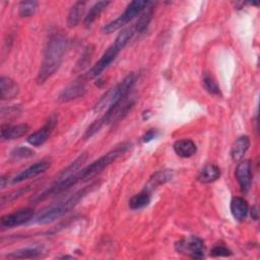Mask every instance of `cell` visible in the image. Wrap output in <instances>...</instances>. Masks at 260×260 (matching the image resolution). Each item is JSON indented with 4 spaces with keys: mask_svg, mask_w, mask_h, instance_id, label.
<instances>
[{
    "mask_svg": "<svg viewBox=\"0 0 260 260\" xmlns=\"http://www.w3.org/2000/svg\"><path fill=\"white\" fill-rule=\"evenodd\" d=\"M130 147H131L130 142H123V143L117 145L115 148L108 151L107 153H105L103 156L95 159L94 161L90 162L88 166L82 168L81 170L74 172L72 175H70L64 179L58 180L56 183H54L52 186H50L48 189H46L39 195L31 197L30 201L34 203H38V202L43 201L53 195H57V194H60L66 190H68L72 186H75L76 184L86 180L87 178L93 177L94 175H96L98 173L103 171L105 168L110 166L112 162H114L118 157L123 155Z\"/></svg>",
    "mask_w": 260,
    "mask_h": 260,
    "instance_id": "6da1fadb",
    "label": "cell"
},
{
    "mask_svg": "<svg viewBox=\"0 0 260 260\" xmlns=\"http://www.w3.org/2000/svg\"><path fill=\"white\" fill-rule=\"evenodd\" d=\"M68 40L62 32H52L46 43L43 61L38 73L37 81L39 84L46 82L53 76L62 64Z\"/></svg>",
    "mask_w": 260,
    "mask_h": 260,
    "instance_id": "7a4b0ae2",
    "label": "cell"
},
{
    "mask_svg": "<svg viewBox=\"0 0 260 260\" xmlns=\"http://www.w3.org/2000/svg\"><path fill=\"white\" fill-rule=\"evenodd\" d=\"M96 186H98L96 183L90 184L89 186H86V187L76 191L73 195L69 196L65 200L60 201L57 204H53V205L46 207L41 212H39V214L36 216V218L31 222L44 224V223H49L55 219L60 218L61 216H63L67 212H69L71 209H73L78 204V202L82 198H84L88 193H90Z\"/></svg>",
    "mask_w": 260,
    "mask_h": 260,
    "instance_id": "3957f363",
    "label": "cell"
},
{
    "mask_svg": "<svg viewBox=\"0 0 260 260\" xmlns=\"http://www.w3.org/2000/svg\"><path fill=\"white\" fill-rule=\"evenodd\" d=\"M136 80H137V74L135 72L129 73L127 76L124 77L122 81H120L118 84H116L115 86H113L112 88H110L108 91L105 92V94L94 105L93 111L101 112L105 109L108 110L110 107L126 99L131 88L135 84Z\"/></svg>",
    "mask_w": 260,
    "mask_h": 260,
    "instance_id": "277c9868",
    "label": "cell"
},
{
    "mask_svg": "<svg viewBox=\"0 0 260 260\" xmlns=\"http://www.w3.org/2000/svg\"><path fill=\"white\" fill-rule=\"evenodd\" d=\"M130 40L131 39L129 34L125 30H121V32H119V35L117 36L115 42L107 49V51L102 55L100 60L89 69L84 78L91 79L98 77L106 68L109 67V65L112 64L120 51L130 42Z\"/></svg>",
    "mask_w": 260,
    "mask_h": 260,
    "instance_id": "5b68a950",
    "label": "cell"
},
{
    "mask_svg": "<svg viewBox=\"0 0 260 260\" xmlns=\"http://www.w3.org/2000/svg\"><path fill=\"white\" fill-rule=\"evenodd\" d=\"M148 4H149V2L145 1V0H136V1L130 2L127 5L124 12L119 15V17H117L116 19H114L104 25V27L102 29L103 32L111 34V32H114V31L120 29L122 26H124L125 24L130 22L137 15L141 14L144 11V9L148 6Z\"/></svg>",
    "mask_w": 260,
    "mask_h": 260,
    "instance_id": "8992f818",
    "label": "cell"
},
{
    "mask_svg": "<svg viewBox=\"0 0 260 260\" xmlns=\"http://www.w3.org/2000/svg\"><path fill=\"white\" fill-rule=\"evenodd\" d=\"M175 248L178 253L187 255L193 259H202L204 257V242L195 236L178 241L175 244Z\"/></svg>",
    "mask_w": 260,
    "mask_h": 260,
    "instance_id": "52a82bcc",
    "label": "cell"
},
{
    "mask_svg": "<svg viewBox=\"0 0 260 260\" xmlns=\"http://www.w3.org/2000/svg\"><path fill=\"white\" fill-rule=\"evenodd\" d=\"M35 211L32 208H22L18 209L12 213L5 214L1 217L0 222L3 228H14L21 224H24L30 221L34 217Z\"/></svg>",
    "mask_w": 260,
    "mask_h": 260,
    "instance_id": "ba28073f",
    "label": "cell"
},
{
    "mask_svg": "<svg viewBox=\"0 0 260 260\" xmlns=\"http://www.w3.org/2000/svg\"><path fill=\"white\" fill-rule=\"evenodd\" d=\"M57 122H58V116L57 115L51 116L41 129L34 132L27 137L26 139L27 142L32 146H42L50 137L51 133L53 132V130L57 125Z\"/></svg>",
    "mask_w": 260,
    "mask_h": 260,
    "instance_id": "9c48e42d",
    "label": "cell"
},
{
    "mask_svg": "<svg viewBox=\"0 0 260 260\" xmlns=\"http://www.w3.org/2000/svg\"><path fill=\"white\" fill-rule=\"evenodd\" d=\"M50 167H51V159L43 158V159L37 161L36 164L29 166L28 168L24 169L20 173H18L12 179V183H20V182H23L25 180L35 178L38 175H40V174L44 173L45 171H47Z\"/></svg>",
    "mask_w": 260,
    "mask_h": 260,
    "instance_id": "30bf717a",
    "label": "cell"
},
{
    "mask_svg": "<svg viewBox=\"0 0 260 260\" xmlns=\"http://www.w3.org/2000/svg\"><path fill=\"white\" fill-rule=\"evenodd\" d=\"M86 92V85L84 78L76 79L74 82L65 87L59 94L58 101L61 103H67L78 98H81Z\"/></svg>",
    "mask_w": 260,
    "mask_h": 260,
    "instance_id": "8fae6325",
    "label": "cell"
},
{
    "mask_svg": "<svg viewBox=\"0 0 260 260\" xmlns=\"http://www.w3.org/2000/svg\"><path fill=\"white\" fill-rule=\"evenodd\" d=\"M236 178L243 192H247L252 182V167L249 159H244L236 168Z\"/></svg>",
    "mask_w": 260,
    "mask_h": 260,
    "instance_id": "7c38bea8",
    "label": "cell"
},
{
    "mask_svg": "<svg viewBox=\"0 0 260 260\" xmlns=\"http://www.w3.org/2000/svg\"><path fill=\"white\" fill-rule=\"evenodd\" d=\"M19 93L18 84L7 76L0 78V99L2 101H9L15 99Z\"/></svg>",
    "mask_w": 260,
    "mask_h": 260,
    "instance_id": "4fadbf2b",
    "label": "cell"
},
{
    "mask_svg": "<svg viewBox=\"0 0 260 260\" xmlns=\"http://www.w3.org/2000/svg\"><path fill=\"white\" fill-rule=\"evenodd\" d=\"M29 130L27 124H3L1 126V138L3 140H14L25 135Z\"/></svg>",
    "mask_w": 260,
    "mask_h": 260,
    "instance_id": "5bb4252c",
    "label": "cell"
},
{
    "mask_svg": "<svg viewBox=\"0 0 260 260\" xmlns=\"http://www.w3.org/2000/svg\"><path fill=\"white\" fill-rule=\"evenodd\" d=\"M248 210H249V206L247 201L244 198L239 196L232 198L231 212L235 219H237L238 221H243L248 214Z\"/></svg>",
    "mask_w": 260,
    "mask_h": 260,
    "instance_id": "9a60e30c",
    "label": "cell"
},
{
    "mask_svg": "<svg viewBox=\"0 0 260 260\" xmlns=\"http://www.w3.org/2000/svg\"><path fill=\"white\" fill-rule=\"evenodd\" d=\"M174 151L181 157H190L197 151V146L191 139L177 140L173 145Z\"/></svg>",
    "mask_w": 260,
    "mask_h": 260,
    "instance_id": "2e32d148",
    "label": "cell"
},
{
    "mask_svg": "<svg viewBox=\"0 0 260 260\" xmlns=\"http://www.w3.org/2000/svg\"><path fill=\"white\" fill-rule=\"evenodd\" d=\"M250 147V138L247 135L240 136L234 142L231 149V156L235 161L241 160Z\"/></svg>",
    "mask_w": 260,
    "mask_h": 260,
    "instance_id": "e0dca14e",
    "label": "cell"
},
{
    "mask_svg": "<svg viewBox=\"0 0 260 260\" xmlns=\"http://www.w3.org/2000/svg\"><path fill=\"white\" fill-rule=\"evenodd\" d=\"M220 177V170L213 164H208L202 168L198 175V181L202 184H209Z\"/></svg>",
    "mask_w": 260,
    "mask_h": 260,
    "instance_id": "ac0fdd59",
    "label": "cell"
},
{
    "mask_svg": "<svg viewBox=\"0 0 260 260\" xmlns=\"http://www.w3.org/2000/svg\"><path fill=\"white\" fill-rule=\"evenodd\" d=\"M151 200V195H150V191L148 189H144L141 192L135 194L134 196H132L129 200V207L133 210H137V209H141L144 208L145 206H147L150 203Z\"/></svg>",
    "mask_w": 260,
    "mask_h": 260,
    "instance_id": "d6986e66",
    "label": "cell"
},
{
    "mask_svg": "<svg viewBox=\"0 0 260 260\" xmlns=\"http://www.w3.org/2000/svg\"><path fill=\"white\" fill-rule=\"evenodd\" d=\"M109 4H110L109 1H99L94 3L84 17V21H83L84 25L86 27L90 26L96 20V18H99L101 13L109 6Z\"/></svg>",
    "mask_w": 260,
    "mask_h": 260,
    "instance_id": "ffe728a7",
    "label": "cell"
},
{
    "mask_svg": "<svg viewBox=\"0 0 260 260\" xmlns=\"http://www.w3.org/2000/svg\"><path fill=\"white\" fill-rule=\"evenodd\" d=\"M84 7H85V2H81V1L76 2L71 7L67 16V24L69 27H74L79 23L81 16L84 12Z\"/></svg>",
    "mask_w": 260,
    "mask_h": 260,
    "instance_id": "44dd1931",
    "label": "cell"
},
{
    "mask_svg": "<svg viewBox=\"0 0 260 260\" xmlns=\"http://www.w3.org/2000/svg\"><path fill=\"white\" fill-rule=\"evenodd\" d=\"M174 174L172 171L170 170H164V171H158L155 174H153V176L150 178L148 185L146 187V189H148L149 191H151L153 188H155L156 186H159L161 184H165L169 181L172 180Z\"/></svg>",
    "mask_w": 260,
    "mask_h": 260,
    "instance_id": "7402d4cb",
    "label": "cell"
},
{
    "mask_svg": "<svg viewBox=\"0 0 260 260\" xmlns=\"http://www.w3.org/2000/svg\"><path fill=\"white\" fill-rule=\"evenodd\" d=\"M42 254V251L39 248L30 247V248H22L18 249L16 251L10 252L6 255L7 258L11 259H31L37 258Z\"/></svg>",
    "mask_w": 260,
    "mask_h": 260,
    "instance_id": "603a6c76",
    "label": "cell"
},
{
    "mask_svg": "<svg viewBox=\"0 0 260 260\" xmlns=\"http://www.w3.org/2000/svg\"><path fill=\"white\" fill-rule=\"evenodd\" d=\"M93 51H94V47L93 45H88L84 51L82 52L79 60L77 61L76 65H75V68H74V71L75 72H79L81 70H83L85 67H87V65L90 63V60H91V56L93 54Z\"/></svg>",
    "mask_w": 260,
    "mask_h": 260,
    "instance_id": "cb8c5ba5",
    "label": "cell"
},
{
    "mask_svg": "<svg viewBox=\"0 0 260 260\" xmlns=\"http://www.w3.org/2000/svg\"><path fill=\"white\" fill-rule=\"evenodd\" d=\"M202 84L204 88L213 95H220V88L216 80L209 73H204L202 77Z\"/></svg>",
    "mask_w": 260,
    "mask_h": 260,
    "instance_id": "d4e9b609",
    "label": "cell"
},
{
    "mask_svg": "<svg viewBox=\"0 0 260 260\" xmlns=\"http://www.w3.org/2000/svg\"><path fill=\"white\" fill-rule=\"evenodd\" d=\"M39 6L37 1H22L18 6V12L21 17H29L35 14Z\"/></svg>",
    "mask_w": 260,
    "mask_h": 260,
    "instance_id": "484cf974",
    "label": "cell"
},
{
    "mask_svg": "<svg viewBox=\"0 0 260 260\" xmlns=\"http://www.w3.org/2000/svg\"><path fill=\"white\" fill-rule=\"evenodd\" d=\"M10 155L13 159H23V158H29L34 156L35 151L25 146H17L12 149Z\"/></svg>",
    "mask_w": 260,
    "mask_h": 260,
    "instance_id": "4316f807",
    "label": "cell"
},
{
    "mask_svg": "<svg viewBox=\"0 0 260 260\" xmlns=\"http://www.w3.org/2000/svg\"><path fill=\"white\" fill-rule=\"evenodd\" d=\"M232 254V251L223 244H217L213 246V248L210 251V255L213 257H228L231 256Z\"/></svg>",
    "mask_w": 260,
    "mask_h": 260,
    "instance_id": "83f0119b",
    "label": "cell"
},
{
    "mask_svg": "<svg viewBox=\"0 0 260 260\" xmlns=\"http://www.w3.org/2000/svg\"><path fill=\"white\" fill-rule=\"evenodd\" d=\"M26 191H28V187L18 189V190L14 191V192H11V193L7 194V195H3V196L1 197V204L4 205L5 203H8V202H10V201H12V200H14V199L20 197V196H21L23 193H25Z\"/></svg>",
    "mask_w": 260,
    "mask_h": 260,
    "instance_id": "f1b7e54d",
    "label": "cell"
},
{
    "mask_svg": "<svg viewBox=\"0 0 260 260\" xmlns=\"http://www.w3.org/2000/svg\"><path fill=\"white\" fill-rule=\"evenodd\" d=\"M157 135H158L157 130H155V129H149V130L146 131V132L144 133V135L142 136V141H143L144 143H147V142L153 140L154 138H156Z\"/></svg>",
    "mask_w": 260,
    "mask_h": 260,
    "instance_id": "f546056e",
    "label": "cell"
},
{
    "mask_svg": "<svg viewBox=\"0 0 260 260\" xmlns=\"http://www.w3.org/2000/svg\"><path fill=\"white\" fill-rule=\"evenodd\" d=\"M252 217L256 220L257 218H258V209H257V206H254L253 208H252Z\"/></svg>",
    "mask_w": 260,
    "mask_h": 260,
    "instance_id": "4dcf8cb0",
    "label": "cell"
}]
</instances>
